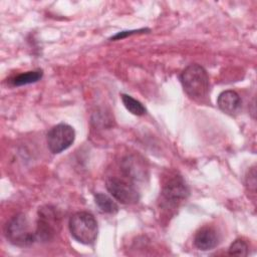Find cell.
Instances as JSON below:
<instances>
[{
    "label": "cell",
    "instance_id": "6da1fadb",
    "mask_svg": "<svg viewBox=\"0 0 257 257\" xmlns=\"http://www.w3.org/2000/svg\"><path fill=\"white\" fill-rule=\"evenodd\" d=\"M186 93L194 99H202L209 92V76L205 68L199 64L188 65L180 76Z\"/></svg>",
    "mask_w": 257,
    "mask_h": 257
},
{
    "label": "cell",
    "instance_id": "7a4b0ae2",
    "mask_svg": "<svg viewBox=\"0 0 257 257\" xmlns=\"http://www.w3.org/2000/svg\"><path fill=\"white\" fill-rule=\"evenodd\" d=\"M71 236L79 243L91 245L95 242L98 227L95 218L88 212H77L73 214L68 223Z\"/></svg>",
    "mask_w": 257,
    "mask_h": 257
},
{
    "label": "cell",
    "instance_id": "3957f363",
    "mask_svg": "<svg viewBox=\"0 0 257 257\" xmlns=\"http://www.w3.org/2000/svg\"><path fill=\"white\" fill-rule=\"evenodd\" d=\"M5 236L10 243L19 247H28L37 240L36 233L31 230L29 221L24 214H17L7 222Z\"/></svg>",
    "mask_w": 257,
    "mask_h": 257
},
{
    "label": "cell",
    "instance_id": "277c9868",
    "mask_svg": "<svg viewBox=\"0 0 257 257\" xmlns=\"http://www.w3.org/2000/svg\"><path fill=\"white\" fill-rule=\"evenodd\" d=\"M60 228V215L55 207L45 205L38 210V220L35 229L39 241H50Z\"/></svg>",
    "mask_w": 257,
    "mask_h": 257
},
{
    "label": "cell",
    "instance_id": "5b68a950",
    "mask_svg": "<svg viewBox=\"0 0 257 257\" xmlns=\"http://www.w3.org/2000/svg\"><path fill=\"white\" fill-rule=\"evenodd\" d=\"M74 139L73 127L63 122L52 126L46 135L47 146L52 154H59L68 149L73 144Z\"/></svg>",
    "mask_w": 257,
    "mask_h": 257
},
{
    "label": "cell",
    "instance_id": "8992f818",
    "mask_svg": "<svg viewBox=\"0 0 257 257\" xmlns=\"http://www.w3.org/2000/svg\"><path fill=\"white\" fill-rule=\"evenodd\" d=\"M105 186L109 194L122 204L132 205L138 203L140 200V193L137 187L123 179L116 177L108 178Z\"/></svg>",
    "mask_w": 257,
    "mask_h": 257
},
{
    "label": "cell",
    "instance_id": "52a82bcc",
    "mask_svg": "<svg viewBox=\"0 0 257 257\" xmlns=\"http://www.w3.org/2000/svg\"><path fill=\"white\" fill-rule=\"evenodd\" d=\"M162 195L165 201L176 205L188 197L189 189L182 177L175 176L164 186Z\"/></svg>",
    "mask_w": 257,
    "mask_h": 257
},
{
    "label": "cell",
    "instance_id": "ba28073f",
    "mask_svg": "<svg viewBox=\"0 0 257 257\" xmlns=\"http://www.w3.org/2000/svg\"><path fill=\"white\" fill-rule=\"evenodd\" d=\"M219 108L228 114H235L241 107V98L234 90H225L221 92L217 99Z\"/></svg>",
    "mask_w": 257,
    "mask_h": 257
},
{
    "label": "cell",
    "instance_id": "9c48e42d",
    "mask_svg": "<svg viewBox=\"0 0 257 257\" xmlns=\"http://www.w3.org/2000/svg\"><path fill=\"white\" fill-rule=\"evenodd\" d=\"M218 235L213 228L204 227L199 230L194 238V244L199 250L207 251L218 245Z\"/></svg>",
    "mask_w": 257,
    "mask_h": 257
},
{
    "label": "cell",
    "instance_id": "30bf717a",
    "mask_svg": "<svg viewBox=\"0 0 257 257\" xmlns=\"http://www.w3.org/2000/svg\"><path fill=\"white\" fill-rule=\"evenodd\" d=\"M94 202L97 205V207L104 213L114 214L118 211L117 204L105 194L97 193L94 196Z\"/></svg>",
    "mask_w": 257,
    "mask_h": 257
},
{
    "label": "cell",
    "instance_id": "8fae6325",
    "mask_svg": "<svg viewBox=\"0 0 257 257\" xmlns=\"http://www.w3.org/2000/svg\"><path fill=\"white\" fill-rule=\"evenodd\" d=\"M43 75L42 70H33V71H27L25 73L18 74L15 76L12 80L11 83L14 86H21V85H26L30 83H34L38 81Z\"/></svg>",
    "mask_w": 257,
    "mask_h": 257
},
{
    "label": "cell",
    "instance_id": "7c38bea8",
    "mask_svg": "<svg viewBox=\"0 0 257 257\" xmlns=\"http://www.w3.org/2000/svg\"><path fill=\"white\" fill-rule=\"evenodd\" d=\"M121 100L125 108L135 115H143L146 113V107L139 100L128 94H121Z\"/></svg>",
    "mask_w": 257,
    "mask_h": 257
},
{
    "label": "cell",
    "instance_id": "4fadbf2b",
    "mask_svg": "<svg viewBox=\"0 0 257 257\" xmlns=\"http://www.w3.org/2000/svg\"><path fill=\"white\" fill-rule=\"evenodd\" d=\"M228 252H229L230 255L247 256V254H248V245L246 244L245 241H243L241 239H237L230 245Z\"/></svg>",
    "mask_w": 257,
    "mask_h": 257
},
{
    "label": "cell",
    "instance_id": "5bb4252c",
    "mask_svg": "<svg viewBox=\"0 0 257 257\" xmlns=\"http://www.w3.org/2000/svg\"><path fill=\"white\" fill-rule=\"evenodd\" d=\"M147 31H150V29H147V28H142V29H135V30H126V31H121V32H118V33H116V34H115V35H113L112 37H110V40L121 39V38H124V37H126V36H130V35H133V34L144 33V32H147Z\"/></svg>",
    "mask_w": 257,
    "mask_h": 257
}]
</instances>
